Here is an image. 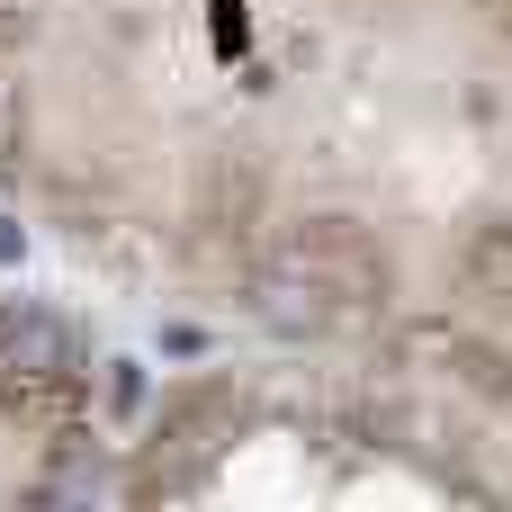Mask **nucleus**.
Masks as SVG:
<instances>
[{
	"instance_id": "nucleus-1",
	"label": "nucleus",
	"mask_w": 512,
	"mask_h": 512,
	"mask_svg": "<svg viewBox=\"0 0 512 512\" xmlns=\"http://www.w3.org/2000/svg\"><path fill=\"white\" fill-rule=\"evenodd\" d=\"M288 279L306 297H324V306H378V288H387V270H378L360 225H306L288 243Z\"/></svg>"
},
{
	"instance_id": "nucleus-3",
	"label": "nucleus",
	"mask_w": 512,
	"mask_h": 512,
	"mask_svg": "<svg viewBox=\"0 0 512 512\" xmlns=\"http://www.w3.org/2000/svg\"><path fill=\"white\" fill-rule=\"evenodd\" d=\"M459 279H468L477 297H512V225H477V234H468Z\"/></svg>"
},
{
	"instance_id": "nucleus-2",
	"label": "nucleus",
	"mask_w": 512,
	"mask_h": 512,
	"mask_svg": "<svg viewBox=\"0 0 512 512\" xmlns=\"http://www.w3.org/2000/svg\"><path fill=\"white\" fill-rule=\"evenodd\" d=\"M0 369L36 396V387H81L90 351H81V333H72L63 315H45V306H0Z\"/></svg>"
}]
</instances>
